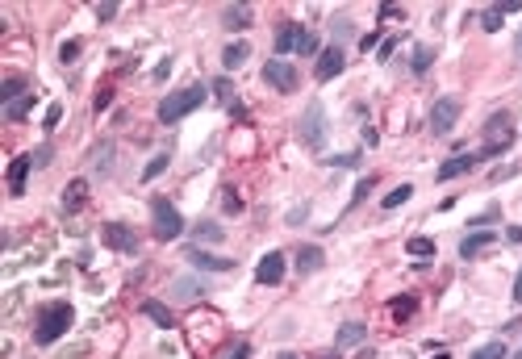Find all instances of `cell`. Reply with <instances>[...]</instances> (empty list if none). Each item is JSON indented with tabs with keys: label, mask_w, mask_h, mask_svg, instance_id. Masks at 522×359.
<instances>
[{
	"label": "cell",
	"mask_w": 522,
	"mask_h": 359,
	"mask_svg": "<svg viewBox=\"0 0 522 359\" xmlns=\"http://www.w3.org/2000/svg\"><path fill=\"white\" fill-rule=\"evenodd\" d=\"M343 67H347V55H343V46H326V50L318 55V67H314V76L326 84V80H335Z\"/></svg>",
	"instance_id": "cell-10"
},
{
	"label": "cell",
	"mask_w": 522,
	"mask_h": 359,
	"mask_svg": "<svg viewBox=\"0 0 522 359\" xmlns=\"http://www.w3.org/2000/svg\"><path fill=\"white\" fill-rule=\"evenodd\" d=\"M263 84H272L276 92H297L301 76H297V67L288 59H267L263 63Z\"/></svg>",
	"instance_id": "cell-7"
},
{
	"label": "cell",
	"mask_w": 522,
	"mask_h": 359,
	"mask_svg": "<svg viewBox=\"0 0 522 359\" xmlns=\"http://www.w3.org/2000/svg\"><path fill=\"white\" fill-rule=\"evenodd\" d=\"M51 155H55V151H51V142H46V147H38V151H34V168H46V163H51Z\"/></svg>",
	"instance_id": "cell-39"
},
{
	"label": "cell",
	"mask_w": 522,
	"mask_h": 359,
	"mask_svg": "<svg viewBox=\"0 0 522 359\" xmlns=\"http://www.w3.org/2000/svg\"><path fill=\"white\" fill-rule=\"evenodd\" d=\"M226 359H251V343H239V347H234Z\"/></svg>",
	"instance_id": "cell-44"
},
{
	"label": "cell",
	"mask_w": 522,
	"mask_h": 359,
	"mask_svg": "<svg viewBox=\"0 0 522 359\" xmlns=\"http://www.w3.org/2000/svg\"><path fill=\"white\" fill-rule=\"evenodd\" d=\"M514 301H522V268H518V276H514V292H510Z\"/></svg>",
	"instance_id": "cell-49"
},
{
	"label": "cell",
	"mask_w": 522,
	"mask_h": 359,
	"mask_svg": "<svg viewBox=\"0 0 522 359\" xmlns=\"http://www.w3.org/2000/svg\"><path fill=\"white\" fill-rule=\"evenodd\" d=\"M34 172V155H17L13 163H8V192L13 196H21L25 192V176Z\"/></svg>",
	"instance_id": "cell-14"
},
{
	"label": "cell",
	"mask_w": 522,
	"mask_h": 359,
	"mask_svg": "<svg viewBox=\"0 0 522 359\" xmlns=\"http://www.w3.org/2000/svg\"><path fill=\"white\" fill-rule=\"evenodd\" d=\"M322 264H326L322 247H301V251H297V271H301V276H314V271H322Z\"/></svg>",
	"instance_id": "cell-19"
},
{
	"label": "cell",
	"mask_w": 522,
	"mask_h": 359,
	"mask_svg": "<svg viewBox=\"0 0 522 359\" xmlns=\"http://www.w3.org/2000/svg\"><path fill=\"white\" fill-rule=\"evenodd\" d=\"M481 159H476V151H460V155H451L447 163H439V172H435V180L443 184V180H455V176H468L472 168H476Z\"/></svg>",
	"instance_id": "cell-11"
},
{
	"label": "cell",
	"mask_w": 522,
	"mask_h": 359,
	"mask_svg": "<svg viewBox=\"0 0 522 359\" xmlns=\"http://www.w3.org/2000/svg\"><path fill=\"white\" fill-rule=\"evenodd\" d=\"M431 63H435V46H427V42H422V46H414V63H410V67H414V76H427V72H431Z\"/></svg>",
	"instance_id": "cell-23"
},
{
	"label": "cell",
	"mask_w": 522,
	"mask_h": 359,
	"mask_svg": "<svg viewBox=\"0 0 522 359\" xmlns=\"http://www.w3.org/2000/svg\"><path fill=\"white\" fill-rule=\"evenodd\" d=\"M168 72H172V59H163V63L155 67V80H168Z\"/></svg>",
	"instance_id": "cell-47"
},
{
	"label": "cell",
	"mask_w": 522,
	"mask_h": 359,
	"mask_svg": "<svg viewBox=\"0 0 522 359\" xmlns=\"http://www.w3.org/2000/svg\"><path fill=\"white\" fill-rule=\"evenodd\" d=\"M213 92H218L222 100H230V80H218V84H213Z\"/></svg>",
	"instance_id": "cell-46"
},
{
	"label": "cell",
	"mask_w": 522,
	"mask_h": 359,
	"mask_svg": "<svg viewBox=\"0 0 522 359\" xmlns=\"http://www.w3.org/2000/svg\"><path fill=\"white\" fill-rule=\"evenodd\" d=\"M363 339H368V326H363V322H347V326H339L335 347H339V351H347V347H359Z\"/></svg>",
	"instance_id": "cell-17"
},
{
	"label": "cell",
	"mask_w": 522,
	"mask_h": 359,
	"mask_svg": "<svg viewBox=\"0 0 522 359\" xmlns=\"http://www.w3.org/2000/svg\"><path fill=\"white\" fill-rule=\"evenodd\" d=\"M335 34H339V38H347V34H351V21H347V17H339V21H335Z\"/></svg>",
	"instance_id": "cell-45"
},
{
	"label": "cell",
	"mask_w": 522,
	"mask_h": 359,
	"mask_svg": "<svg viewBox=\"0 0 522 359\" xmlns=\"http://www.w3.org/2000/svg\"><path fill=\"white\" fill-rule=\"evenodd\" d=\"M414 196V184H397L393 192H384V201H380V209H401L406 201Z\"/></svg>",
	"instance_id": "cell-24"
},
{
	"label": "cell",
	"mask_w": 522,
	"mask_h": 359,
	"mask_svg": "<svg viewBox=\"0 0 522 359\" xmlns=\"http://www.w3.org/2000/svg\"><path fill=\"white\" fill-rule=\"evenodd\" d=\"M188 264H192L196 271H230V268H234V259L209 255V251H201V247H192V251H188Z\"/></svg>",
	"instance_id": "cell-15"
},
{
	"label": "cell",
	"mask_w": 522,
	"mask_h": 359,
	"mask_svg": "<svg viewBox=\"0 0 522 359\" xmlns=\"http://www.w3.org/2000/svg\"><path fill=\"white\" fill-rule=\"evenodd\" d=\"M406 251H410V255H418V259H431V255H435V243H431V238H422V234H414V238L406 243Z\"/></svg>",
	"instance_id": "cell-29"
},
{
	"label": "cell",
	"mask_w": 522,
	"mask_h": 359,
	"mask_svg": "<svg viewBox=\"0 0 522 359\" xmlns=\"http://www.w3.org/2000/svg\"><path fill=\"white\" fill-rule=\"evenodd\" d=\"M84 201H88V180H72L63 188V209L76 213V209H84Z\"/></svg>",
	"instance_id": "cell-21"
},
{
	"label": "cell",
	"mask_w": 522,
	"mask_h": 359,
	"mask_svg": "<svg viewBox=\"0 0 522 359\" xmlns=\"http://www.w3.org/2000/svg\"><path fill=\"white\" fill-rule=\"evenodd\" d=\"M514 59H518V63H522V29H518V34H514Z\"/></svg>",
	"instance_id": "cell-50"
},
{
	"label": "cell",
	"mask_w": 522,
	"mask_h": 359,
	"mask_svg": "<svg viewBox=\"0 0 522 359\" xmlns=\"http://www.w3.org/2000/svg\"><path fill=\"white\" fill-rule=\"evenodd\" d=\"M226 196H222V205H226V213H243V196L234 192V188H222Z\"/></svg>",
	"instance_id": "cell-36"
},
{
	"label": "cell",
	"mask_w": 522,
	"mask_h": 359,
	"mask_svg": "<svg viewBox=\"0 0 522 359\" xmlns=\"http://www.w3.org/2000/svg\"><path fill=\"white\" fill-rule=\"evenodd\" d=\"M435 359H447V351H443V355H435Z\"/></svg>",
	"instance_id": "cell-53"
},
{
	"label": "cell",
	"mask_w": 522,
	"mask_h": 359,
	"mask_svg": "<svg viewBox=\"0 0 522 359\" xmlns=\"http://www.w3.org/2000/svg\"><path fill=\"white\" fill-rule=\"evenodd\" d=\"M376 42H380V29H372V34H363V38H359V50H372Z\"/></svg>",
	"instance_id": "cell-42"
},
{
	"label": "cell",
	"mask_w": 522,
	"mask_h": 359,
	"mask_svg": "<svg viewBox=\"0 0 522 359\" xmlns=\"http://www.w3.org/2000/svg\"><path fill=\"white\" fill-rule=\"evenodd\" d=\"M17 96H25V80H21V76H8V80H4V88H0V100H4V104H13Z\"/></svg>",
	"instance_id": "cell-30"
},
{
	"label": "cell",
	"mask_w": 522,
	"mask_h": 359,
	"mask_svg": "<svg viewBox=\"0 0 522 359\" xmlns=\"http://www.w3.org/2000/svg\"><path fill=\"white\" fill-rule=\"evenodd\" d=\"M297 138H301V147H309V151H322V147H326V109H322V100H309V104H305V113H301V121H297Z\"/></svg>",
	"instance_id": "cell-4"
},
{
	"label": "cell",
	"mask_w": 522,
	"mask_h": 359,
	"mask_svg": "<svg viewBox=\"0 0 522 359\" xmlns=\"http://www.w3.org/2000/svg\"><path fill=\"white\" fill-rule=\"evenodd\" d=\"M80 50H84V42H80V38H67V42L59 46V63H76Z\"/></svg>",
	"instance_id": "cell-32"
},
{
	"label": "cell",
	"mask_w": 522,
	"mask_h": 359,
	"mask_svg": "<svg viewBox=\"0 0 522 359\" xmlns=\"http://www.w3.org/2000/svg\"><path fill=\"white\" fill-rule=\"evenodd\" d=\"M247 59H251V46H247V42H230V46L222 50V67H226V72H239Z\"/></svg>",
	"instance_id": "cell-22"
},
{
	"label": "cell",
	"mask_w": 522,
	"mask_h": 359,
	"mask_svg": "<svg viewBox=\"0 0 522 359\" xmlns=\"http://www.w3.org/2000/svg\"><path fill=\"white\" fill-rule=\"evenodd\" d=\"M172 292H175V301H192V297L205 292V280H196V276H175Z\"/></svg>",
	"instance_id": "cell-20"
},
{
	"label": "cell",
	"mask_w": 522,
	"mask_h": 359,
	"mask_svg": "<svg viewBox=\"0 0 522 359\" xmlns=\"http://www.w3.org/2000/svg\"><path fill=\"white\" fill-rule=\"evenodd\" d=\"M455 121H460V100L455 96H439L435 104H431V134H451L455 130Z\"/></svg>",
	"instance_id": "cell-8"
},
{
	"label": "cell",
	"mask_w": 522,
	"mask_h": 359,
	"mask_svg": "<svg viewBox=\"0 0 522 359\" xmlns=\"http://www.w3.org/2000/svg\"><path fill=\"white\" fill-rule=\"evenodd\" d=\"M502 21H506L502 4H493V8H485V13H481V29H485V34H497V29H502Z\"/></svg>",
	"instance_id": "cell-28"
},
{
	"label": "cell",
	"mask_w": 522,
	"mask_h": 359,
	"mask_svg": "<svg viewBox=\"0 0 522 359\" xmlns=\"http://www.w3.org/2000/svg\"><path fill=\"white\" fill-rule=\"evenodd\" d=\"M109 104H113V92H100V96H96V113H100V109H109Z\"/></svg>",
	"instance_id": "cell-48"
},
{
	"label": "cell",
	"mask_w": 522,
	"mask_h": 359,
	"mask_svg": "<svg viewBox=\"0 0 522 359\" xmlns=\"http://www.w3.org/2000/svg\"><path fill=\"white\" fill-rule=\"evenodd\" d=\"M493 243H497L493 230H472V234H464V243H460V259H476V255L489 251Z\"/></svg>",
	"instance_id": "cell-12"
},
{
	"label": "cell",
	"mask_w": 522,
	"mask_h": 359,
	"mask_svg": "<svg viewBox=\"0 0 522 359\" xmlns=\"http://www.w3.org/2000/svg\"><path fill=\"white\" fill-rule=\"evenodd\" d=\"M510 113H493L485 121V147L476 151V159H493V155H506L514 147V130H510Z\"/></svg>",
	"instance_id": "cell-3"
},
{
	"label": "cell",
	"mask_w": 522,
	"mask_h": 359,
	"mask_svg": "<svg viewBox=\"0 0 522 359\" xmlns=\"http://www.w3.org/2000/svg\"><path fill=\"white\" fill-rule=\"evenodd\" d=\"M59 121H63V104H51V109H46V117H42V130L51 134V130H55Z\"/></svg>",
	"instance_id": "cell-35"
},
{
	"label": "cell",
	"mask_w": 522,
	"mask_h": 359,
	"mask_svg": "<svg viewBox=\"0 0 522 359\" xmlns=\"http://www.w3.org/2000/svg\"><path fill=\"white\" fill-rule=\"evenodd\" d=\"M393 50H397V38H384V42H380V50H376V59H380V63H384V59H389V55H393Z\"/></svg>",
	"instance_id": "cell-41"
},
{
	"label": "cell",
	"mask_w": 522,
	"mask_h": 359,
	"mask_svg": "<svg viewBox=\"0 0 522 359\" xmlns=\"http://www.w3.org/2000/svg\"><path fill=\"white\" fill-rule=\"evenodd\" d=\"M222 25H226L230 34L247 29V25H251V4H226V8H222Z\"/></svg>",
	"instance_id": "cell-16"
},
{
	"label": "cell",
	"mask_w": 522,
	"mask_h": 359,
	"mask_svg": "<svg viewBox=\"0 0 522 359\" xmlns=\"http://www.w3.org/2000/svg\"><path fill=\"white\" fill-rule=\"evenodd\" d=\"M372 184H376L372 176H363V180H359V188H355V196H351V205H359V201H363V196L372 192Z\"/></svg>",
	"instance_id": "cell-37"
},
{
	"label": "cell",
	"mask_w": 522,
	"mask_h": 359,
	"mask_svg": "<svg viewBox=\"0 0 522 359\" xmlns=\"http://www.w3.org/2000/svg\"><path fill=\"white\" fill-rule=\"evenodd\" d=\"M468 359H506V343L502 339H493V343H485V347H476Z\"/></svg>",
	"instance_id": "cell-31"
},
{
	"label": "cell",
	"mask_w": 522,
	"mask_h": 359,
	"mask_svg": "<svg viewBox=\"0 0 522 359\" xmlns=\"http://www.w3.org/2000/svg\"><path fill=\"white\" fill-rule=\"evenodd\" d=\"M330 168H359V155H335V159H326Z\"/></svg>",
	"instance_id": "cell-38"
},
{
	"label": "cell",
	"mask_w": 522,
	"mask_h": 359,
	"mask_svg": "<svg viewBox=\"0 0 522 359\" xmlns=\"http://www.w3.org/2000/svg\"><path fill=\"white\" fill-rule=\"evenodd\" d=\"M96 17H100V21H113V17H117V4H113V0H109V4H96Z\"/></svg>",
	"instance_id": "cell-40"
},
{
	"label": "cell",
	"mask_w": 522,
	"mask_h": 359,
	"mask_svg": "<svg viewBox=\"0 0 522 359\" xmlns=\"http://www.w3.org/2000/svg\"><path fill=\"white\" fill-rule=\"evenodd\" d=\"M151 226H155V238L159 243H175L184 234V217H180V209H175L168 196H155L151 201Z\"/></svg>",
	"instance_id": "cell-5"
},
{
	"label": "cell",
	"mask_w": 522,
	"mask_h": 359,
	"mask_svg": "<svg viewBox=\"0 0 522 359\" xmlns=\"http://www.w3.org/2000/svg\"><path fill=\"white\" fill-rule=\"evenodd\" d=\"M168 163H172L168 155H155V159H151V163L142 168V180H155V176H163V172H168Z\"/></svg>",
	"instance_id": "cell-33"
},
{
	"label": "cell",
	"mask_w": 522,
	"mask_h": 359,
	"mask_svg": "<svg viewBox=\"0 0 522 359\" xmlns=\"http://www.w3.org/2000/svg\"><path fill=\"white\" fill-rule=\"evenodd\" d=\"M142 318H151V322H155V326H163V330H172V326H175L172 309H168L163 301H155V297H147V301H142Z\"/></svg>",
	"instance_id": "cell-18"
},
{
	"label": "cell",
	"mask_w": 522,
	"mask_h": 359,
	"mask_svg": "<svg viewBox=\"0 0 522 359\" xmlns=\"http://www.w3.org/2000/svg\"><path fill=\"white\" fill-rule=\"evenodd\" d=\"M305 34H309L305 25H297V21H284V25L276 29V55H288V50H297Z\"/></svg>",
	"instance_id": "cell-13"
},
{
	"label": "cell",
	"mask_w": 522,
	"mask_h": 359,
	"mask_svg": "<svg viewBox=\"0 0 522 359\" xmlns=\"http://www.w3.org/2000/svg\"><path fill=\"white\" fill-rule=\"evenodd\" d=\"M192 238H196V243H222V238H226V230H222L218 222H201V226L192 230Z\"/></svg>",
	"instance_id": "cell-27"
},
{
	"label": "cell",
	"mask_w": 522,
	"mask_h": 359,
	"mask_svg": "<svg viewBox=\"0 0 522 359\" xmlns=\"http://www.w3.org/2000/svg\"><path fill=\"white\" fill-rule=\"evenodd\" d=\"M72 322H76V309H72L67 301H46V305H38V313H34V343H38V347L59 343V339L72 330Z\"/></svg>",
	"instance_id": "cell-1"
},
{
	"label": "cell",
	"mask_w": 522,
	"mask_h": 359,
	"mask_svg": "<svg viewBox=\"0 0 522 359\" xmlns=\"http://www.w3.org/2000/svg\"><path fill=\"white\" fill-rule=\"evenodd\" d=\"M100 243L109 247V251H121V255H138V234L130 230V226H121V222H105L100 226Z\"/></svg>",
	"instance_id": "cell-6"
},
{
	"label": "cell",
	"mask_w": 522,
	"mask_h": 359,
	"mask_svg": "<svg viewBox=\"0 0 522 359\" xmlns=\"http://www.w3.org/2000/svg\"><path fill=\"white\" fill-rule=\"evenodd\" d=\"M493 217H497V205H489V209H485V213H481V217H472V222H468V226H485V222H493Z\"/></svg>",
	"instance_id": "cell-43"
},
{
	"label": "cell",
	"mask_w": 522,
	"mask_h": 359,
	"mask_svg": "<svg viewBox=\"0 0 522 359\" xmlns=\"http://www.w3.org/2000/svg\"><path fill=\"white\" fill-rule=\"evenodd\" d=\"M389 309H393V318H397V322H401V318H410V313H414V309H418V301H414V297H401V301H393V305H389Z\"/></svg>",
	"instance_id": "cell-34"
},
{
	"label": "cell",
	"mask_w": 522,
	"mask_h": 359,
	"mask_svg": "<svg viewBox=\"0 0 522 359\" xmlns=\"http://www.w3.org/2000/svg\"><path fill=\"white\" fill-rule=\"evenodd\" d=\"M29 109H34V92H25V96H17L13 104H4V117H8V121H21Z\"/></svg>",
	"instance_id": "cell-25"
},
{
	"label": "cell",
	"mask_w": 522,
	"mask_h": 359,
	"mask_svg": "<svg viewBox=\"0 0 522 359\" xmlns=\"http://www.w3.org/2000/svg\"><path fill=\"white\" fill-rule=\"evenodd\" d=\"M205 100H209V92L201 88V84H192V88L168 92V96L159 100V109H155V113H159V121H163V126H175L180 117H188V113H196V109H201Z\"/></svg>",
	"instance_id": "cell-2"
},
{
	"label": "cell",
	"mask_w": 522,
	"mask_h": 359,
	"mask_svg": "<svg viewBox=\"0 0 522 359\" xmlns=\"http://www.w3.org/2000/svg\"><path fill=\"white\" fill-rule=\"evenodd\" d=\"M510 243H522V226H510Z\"/></svg>",
	"instance_id": "cell-51"
},
{
	"label": "cell",
	"mask_w": 522,
	"mask_h": 359,
	"mask_svg": "<svg viewBox=\"0 0 522 359\" xmlns=\"http://www.w3.org/2000/svg\"><path fill=\"white\" fill-rule=\"evenodd\" d=\"M284 268H288L284 251H267V255H263L260 264H255V280L272 288V284H280V280H284Z\"/></svg>",
	"instance_id": "cell-9"
},
{
	"label": "cell",
	"mask_w": 522,
	"mask_h": 359,
	"mask_svg": "<svg viewBox=\"0 0 522 359\" xmlns=\"http://www.w3.org/2000/svg\"><path fill=\"white\" fill-rule=\"evenodd\" d=\"M276 359H297V355H293V351H280V355H276Z\"/></svg>",
	"instance_id": "cell-52"
},
{
	"label": "cell",
	"mask_w": 522,
	"mask_h": 359,
	"mask_svg": "<svg viewBox=\"0 0 522 359\" xmlns=\"http://www.w3.org/2000/svg\"><path fill=\"white\" fill-rule=\"evenodd\" d=\"M92 168H96L100 176H109V172H113V142H100V147H96V155H92Z\"/></svg>",
	"instance_id": "cell-26"
}]
</instances>
